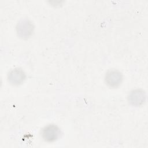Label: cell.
I'll list each match as a JSON object with an SVG mask.
<instances>
[{"instance_id": "1", "label": "cell", "mask_w": 148, "mask_h": 148, "mask_svg": "<svg viewBox=\"0 0 148 148\" xmlns=\"http://www.w3.org/2000/svg\"><path fill=\"white\" fill-rule=\"evenodd\" d=\"M34 26L32 23L28 19L21 20L16 25L17 35L21 39H28L33 34Z\"/></svg>"}, {"instance_id": "2", "label": "cell", "mask_w": 148, "mask_h": 148, "mask_svg": "<svg viewBox=\"0 0 148 148\" xmlns=\"http://www.w3.org/2000/svg\"><path fill=\"white\" fill-rule=\"evenodd\" d=\"M61 130L54 124H49L42 130V138L47 142H53L57 140L60 136Z\"/></svg>"}, {"instance_id": "3", "label": "cell", "mask_w": 148, "mask_h": 148, "mask_svg": "<svg viewBox=\"0 0 148 148\" xmlns=\"http://www.w3.org/2000/svg\"><path fill=\"white\" fill-rule=\"evenodd\" d=\"M122 73L117 69L109 70L105 76L106 84L111 88H117L120 86L123 81Z\"/></svg>"}, {"instance_id": "4", "label": "cell", "mask_w": 148, "mask_h": 148, "mask_svg": "<svg viewBox=\"0 0 148 148\" xmlns=\"http://www.w3.org/2000/svg\"><path fill=\"white\" fill-rule=\"evenodd\" d=\"M26 75L23 70L20 68L12 69L8 75V82L13 85L18 86L22 84L25 80Z\"/></svg>"}, {"instance_id": "5", "label": "cell", "mask_w": 148, "mask_h": 148, "mask_svg": "<svg viewBox=\"0 0 148 148\" xmlns=\"http://www.w3.org/2000/svg\"><path fill=\"white\" fill-rule=\"evenodd\" d=\"M146 100L145 92L141 89L132 90L128 96L129 103L134 106H139L143 105Z\"/></svg>"}]
</instances>
